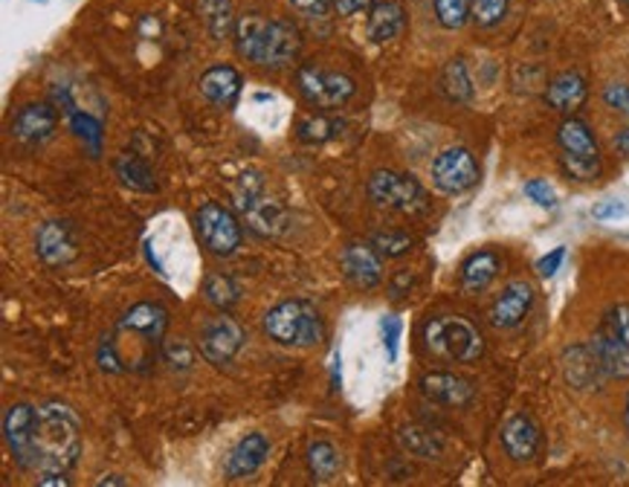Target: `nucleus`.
Returning <instances> with one entry per match:
<instances>
[{"instance_id": "1", "label": "nucleus", "mask_w": 629, "mask_h": 487, "mask_svg": "<svg viewBox=\"0 0 629 487\" xmlns=\"http://www.w3.org/2000/svg\"><path fill=\"white\" fill-rule=\"evenodd\" d=\"M3 438L23 470L68 473L82 456V421L68 404H12L3 415Z\"/></svg>"}, {"instance_id": "2", "label": "nucleus", "mask_w": 629, "mask_h": 487, "mask_svg": "<svg viewBox=\"0 0 629 487\" xmlns=\"http://www.w3.org/2000/svg\"><path fill=\"white\" fill-rule=\"evenodd\" d=\"M236 50L247 61L267 70H281L293 64L302 39L290 21H265L258 15H244L236 23Z\"/></svg>"}, {"instance_id": "3", "label": "nucleus", "mask_w": 629, "mask_h": 487, "mask_svg": "<svg viewBox=\"0 0 629 487\" xmlns=\"http://www.w3.org/2000/svg\"><path fill=\"white\" fill-rule=\"evenodd\" d=\"M265 334L288 349H311V345L322 343L326 325L311 302L290 299V302L276 304L274 311H267Z\"/></svg>"}, {"instance_id": "4", "label": "nucleus", "mask_w": 629, "mask_h": 487, "mask_svg": "<svg viewBox=\"0 0 629 487\" xmlns=\"http://www.w3.org/2000/svg\"><path fill=\"white\" fill-rule=\"evenodd\" d=\"M233 200H236V209L241 215V221L265 238H276L288 229V213L279 200H274L267 195V186L261 180V175L256 172H247V175L238 177L236 189H233Z\"/></svg>"}, {"instance_id": "5", "label": "nucleus", "mask_w": 629, "mask_h": 487, "mask_svg": "<svg viewBox=\"0 0 629 487\" xmlns=\"http://www.w3.org/2000/svg\"><path fill=\"white\" fill-rule=\"evenodd\" d=\"M424 343L430 354L450 363H473L485 354V340L478 328L464 317H435L426 322Z\"/></svg>"}, {"instance_id": "6", "label": "nucleus", "mask_w": 629, "mask_h": 487, "mask_svg": "<svg viewBox=\"0 0 629 487\" xmlns=\"http://www.w3.org/2000/svg\"><path fill=\"white\" fill-rule=\"evenodd\" d=\"M168 311L157 302H140L134 304L116 325V336L122 340H134V360L131 369H145L152 363V354L166 343Z\"/></svg>"}, {"instance_id": "7", "label": "nucleus", "mask_w": 629, "mask_h": 487, "mask_svg": "<svg viewBox=\"0 0 629 487\" xmlns=\"http://www.w3.org/2000/svg\"><path fill=\"white\" fill-rule=\"evenodd\" d=\"M369 198L380 209H392L401 215H421L430 209V195L421 183L412 175L392 172V168H380L369 177Z\"/></svg>"}, {"instance_id": "8", "label": "nucleus", "mask_w": 629, "mask_h": 487, "mask_svg": "<svg viewBox=\"0 0 629 487\" xmlns=\"http://www.w3.org/2000/svg\"><path fill=\"white\" fill-rule=\"evenodd\" d=\"M557 143L563 152V168L571 180H595L600 175V148L584 120L577 116L563 120L557 128Z\"/></svg>"}, {"instance_id": "9", "label": "nucleus", "mask_w": 629, "mask_h": 487, "mask_svg": "<svg viewBox=\"0 0 629 487\" xmlns=\"http://www.w3.org/2000/svg\"><path fill=\"white\" fill-rule=\"evenodd\" d=\"M609 377H629V304H615L589 340Z\"/></svg>"}, {"instance_id": "10", "label": "nucleus", "mask_w": 629, "mask_h": 487, "mask_svg": "<svg viewBox=\"0 0 629 487\" xmlns=\"http://www.w3.org/2000/svg\"><path fill=\"white\" fill-rule=\"evenodd\" d=\"M296 84H299V93L305 96V102L313 107H322V111L342 107L357 93V84L349 76L317 68V64H302L296 70Z\"/></svg>"}, {"instance_id": "11", "label": "nucleus", "mask_w": 629, "mask_h": 487, "mask_svg": "<svg viewBox=\"0 0 629 487\" xmlns=\"http://www.w3.org/2000/svg\"><path fill=\"white\" fill-rule=\"evenodd\" d=\"M195 229L206 250L213 252V256H220V259H227V256H233L241 247V224H238V218L229 213L227 206L215 204V200H209V204L197 209Z\"/></svg>"}, {"instance_id": "12", "label": "nucleus", "mask_w": 629, "mask_h": 487, "mask_svg": "<svg viewBox=\"0 0 629 487\" xmlns=\"http://www.w3.org/2000/svg\"><path fill=\"white\" fill-rule=\"evenodd\" d=\"M430 175H433V186L444 195H462V191L473 189L478 183V163L467 148L462 145H453V148H444L430 166Z\"/></svg>"}, {"instance_id": "13", "label": "nucleus", "mask_w": 629, "mask_h": 487, "mask_svg": "<svg viewBox=\"0 0 629 487\" xmlns=\"http://www.w3.org/2000/svg\"><path fill=\"white\" fill-rule=\"evenodd\" d=\"M244 340H247L244 328L227 311H220L218 317H213V320L200 328V354L209 363L224 365L241 351Z\"/></svg>"}, {"instance_id": "14", "label": "nucleus", "mask_w": 629, "mask_h": 487, "mask_svg": "<svg viewBox=\"0 0 629 487\" xmlns=\"http://www.w3.org/2000/svg\"><path fill=\"white\" fill-rule=\"evenodd\" d=\"M380 256L372 244H349L346 250L340 252L342 273L349 276V282L360 290H374L383 279V265H380Z\"/></svg>"}, {"instance_id": "15", "label": "nucleus", "mask_w": 629, "mask_h": 487, "mask_svg": "<svg viewBox=\"0 0 629 487\" xmlns=\"http://www.w3.org/2000/svg\"><path fill=\"white\" fill-rule=\"evenodd\" d=\"M534 304V288L528 282H511L491 304V325L499 331L523 325Z\"/></svg>"}, {"instance_id": "16", "label": "nucleus", "mask_w": 629, "mask_h": 487, "mask_svg": "<svg viewBox=\"0 0 629 487\" xmlns=\"http://www.w3.org/2000/svg\"><path fill=\"white\" fill-rule=\"evenodd\" d=\"M55 125H59L55 107L47 102H32V105H23L12 120V137L27 145H41L53 137Z\"/></svg>"}, {"instance_id": "17", "label": "nucleus", "mask_w": 629, "mask_h": 487, "mask_svg": "<svg viewBox=\"0 0 629 487\" xmlns=\"http://www.w3.org/2000/svg\"><path fill=\"white\" fill-rule=\"evenodd\" d=\"M35 250H39V256L47 261V265L53 267L70 265V261L76 259L79 241L73 227H70V221H47L44 227L39 229Z\"/></svg>"}, {"instance_id": "18", "label": "nucleus", "mask_w": 629, "mask_h": 487, "mask_svg": "<svg viewBox=\"0 0 629 487\" xmlns=\"http://www.w3.org/2000/svg\"><path fill=\"white\" fill-rule=\"evenodd\" d=\"M543 433H539L537 421L528 415H514L502 426V447L514 462H532L539 453Z\"/></svg>"}, {"instance_id": "19", "label": "nucleus", "mask_w": 629, "mask_h": 487, "mask_svg": "<svg viewBox=\"0 0 629 487\" xmlns=\"http://www.w3.org/2000/svg\"><path fill=\"white\" fill-rule=\"evenodd\" d=\"M421 392H424L433 404L439 406H467L476 395V388H473L471 381H464L458 374H450V372H430L421 377Z\"/></svg>"}, {"instance_id": "20", "label": "nucleus", "mask_w": 629, "mask_h": 487, "mask_svg": "<svg viewBox=\"0 0 629 487\" xmlns=\"http://www.w3.org/2000/svg\"><path fill=\"white\" fill-rule=\"evenodd\" d=\"M241 73L229 64H218L209 68L200 76V93L206 102H213L215 107H233L241 96Z\"/></svg>"}, {"instance_id": "21", "label": "nucleus", "mask_w": 629, "mask_h": 487, "mask_svg": "<svg viewBox=\"0 0 629 487\" xmlns=\"http://www.w3.org/2000/svg\"><path fill=\"white\" fill-rule=\"evenodd\" d=\"M586 96H589V84L575 70L554 76L546 87V105L557 114H575L577 107L586 102Z\"/></svg>"}, {"instance_id": "22", "label": "nucleus", "mask_w": 629, "mask_h": 487, "mask_svg": "<svg viewBox=\"0 0 629 487\" xmlns=\"http://www.w3.org/2000/svg\"><path fill=\"white\" fill-rule=\"evenodd\" d=\"M267 453H270V442L261 433H250L229 453L227 476L229 479H247V476H252L258 467L265 465Z\"/></svg>"}, {"instance_id": "23", "label": "nucleus", "mask_w": 629, "mask_h": 487, "mask_svg": "<svg viewBox=\"0 0 629 487\" xmlns=\"http://www.w3.org/2000/svg\"><path fill=\"white\" fill-rule=\"evenodd\" d=\"M563 369H566V381H569L575 388H591L598 386L604 377H609V374L604 372L600 360L595 358V351H591L589 343L566 351V363H563Z\"/></svg>"}, {"instance_id": "24", "label": "nucleus", "mask_w": 629, "mask_h": 487, "mask_svg": "<svg viewBox=\"0 0 629 487\" xmlns=\"http://www.w3.org/2000/svg\"><path fill=\"white\" fill-rule=\"evenodd\" d=\"M403 7L398 0H378L372 9H369V23H365V32L374 44H389L401 35L403 30Z\"/></svg>"}, {"instance_id": "25", "label": "nucleus", "mask_w": 629, "mask_h": 487, "mask_svg": "<svg viewBox=\"0 0 629 487\" xmlns=\"http://www.w3.org/2000/svg\"><path fill=\"white\" fill-rule=\"evenodd\" d=\"M502 259L493 250H478L473 252L471 259L462 265V290L464 293H482V290L491 288V282L499 276Z\"/></svg>"}, {"instance_id": "26", "label": "nucleus", "mask_w": 629, "mask_h": 487, "mask_svg": "<svg viewBox=\"0 0 629 487\" xmlns=\"http://www.w3.org/2000/svg\"><path fill=\"white\" fill-rule=\"evenodd\" d=\"M441 91L455 105H467L473 100V82L471 73H467V64L464 59H453L441 73Z\"/></svg>"}, {"instance_id": "27", "label": "nucleus", "mask_w": 629, "mask_h": 487, "mask_svg": "<svg viewBox=\"0 0 629 487\" xmlns=\"http://www.w3.org/2000/svg\"><path fill=\"white\" fill-rule=\"evenodd\" d=\"M116 177L134 191H157L154 172L148 168V163H143L134 154H122L120 160H116Z\"/></svg>"}, {"instance_id": "28", "label": "nucleus", "mask_w": 629, "mask_h": 487, "mask_svg": "<svg viewBox=\"0 0 629 487\" xmlns=\"http://www.w3.org/2000/svg\"><path fill=\"white\" fill-rule=\"evenodd\" d=\"M398 444H401L410 456L417 458H439L441 456V438L433 435L430 429L424 426H403L401 433H398Z\"/></svg>"}, {"instance_id": "29", "label": "nucleus", "mask_w": 629, "mask_h": 487, "mask_svg": "<svg viewBox=\"0 0 629 487\" xmlns=\"http://www.w3.org/2000/svg\"><path fill=\"white\" fill-rule=\"evenodd\" d=\"M308 470L317 481H331L340 470V453L331 442H313L308 447Z\"/></svg>"}, {"instance_id": "30", "label": "nucleus", "mask_w": 629, "mask_h": 487, "mask_svg": "<svg viewBox=\"0 0 629 487\" xmlns=\"http://www.w3.org/2000/svg\"><path fill=\"white\" fill-rule=\"evenodd\" d=\"M204 297H206V302L215 304L218 311H229V308L241 299V288H238L236 279H229V276L213 273V276H206Z\"/></svg>"}, {"instance_id": "31", "label": "nucleus", "mask_w": 629, "mask_h": 487, "mask_svg": "<svg viewBox=\"0 0 629 487\" xmlns=\"http://www.w3.org/2000/svg\"><path fill=\"white\" fill-rule=\"evenodd\" d=\"M433 9L444 30H462L473 18V0H433Z\"/></svg>"}, {"instance_id": "32", "label": "nucleus", "mask_w": 629, "mask_h": 487, "mask_svg": "<svg viewBox=\"0 0 629 487\" xmlns=\"http://www.w3.org/2000/svg\"><path fill=\"white\" fill-rule=\"evenodd\" d=\"M70 125L76 131V137L82 139L84 148L91 152V157H99L102 154V122L91 114H82V111H70Z\"/></svg>"}, {"instance_id": "33", "label": "nucleus", "mask_w": 629, "mask_h": 487, "mask_svg": "<svg viewBox=\"0 0 629 487\" xmlns=\"http://www.w3.org/2000/svg\"><path fill=\"white\" fill-rule=\"evenodd\" d=\"M200 12L215 39H224L233 30V3L229 0H200Z\"/></svg>"}, {"instance_id": "34", "label": "nucleus", "mask_w": 629, "mask_h": 487, "mask_svg": "<svg viewBox=\"0 0 629 487\" xmlns=\"http://www.w3.org/2000/svg\"><path fill=\"white\" fill-rule=\"evenodd\" d=\"M372 247L383 256V259H401L406 252L415 247L410 232H401V229H386V232H378L372 238Z\"/></svg>"}, {"instance_id": "35", "label": "nucleus", "mask_w": 629, "mask_h": 487, "mask_svg": "<svg viewBox=\"0 0 629 487\" xmlns=\"http://www.w3.org/2000/svg\"><path fill=\"white\" fill-rule=\"evenodd\" d=\"M337 131H340V125H337L334 120H328V116H305V120L299 122V128H296V137L308 145L328 143Z\"/></svg>"}, {"instance_id": "36", "label": "nucleus", "mask_w": 629, "mask_h": 487, "mask_svg": "<svg viewBox=\"0 0 629 487\" xmlns=\"http://www.w3.org/2000/svg\"><path fill=\"white\" fill-rule=\"evenodd\" d=\"M505 15H508V0H473V21L485 30L505 21Z\"/></svg>"}, {"instance_id": "37", "label": "nucleus", "mask_w": 629, "mask_h": 487, "mask_svg": "<svg viewBox=\"0 0 629 487\" xmlns=\"http://www.w3.org/2000/svg\"><path fill=\"white\" fill-rule=\"evenodd\" d=\"M163 360H166L172 369H192V360H195V351L189 349V343H183V340H166L163 343Z\"/></svg>"}, {"instance_id": "38", "label": "nucleus", "mask_w": 629, "mask_h": 487, "mask_svg": "<svg viewBox=\"0 0 629 487\" xmlns=\"http://www.w3.org/2000/svg\"><path fill=\"white\" fill-rule=\"evenodd\" d=\"M401 331H403V322L394 317V313H386L383 320H380V336H383V349H386L389 360H398V343H401Z\"/></svg>"}, {"instance_id": "39", "label": "nucleus", "mask_w": 629, "mask_h": 487, "mask_svg": "<svg viewBox=\"0 0 629 487\" xmlns=\"http://www.w3.org/2000/svg\"><path fill=\"white\" fill-rule=\"evenodd\" d=\"M525 195L543 209H554L557 206V195H554L551 183L548 180H528L525 183Z\"/></svg>"}, {"instance_id": "40", "label": "nucleus", "mask_w": 629, "mask_h": 487, "mask_svg": "<svg viewBox=\"0 0 629 487\" xmlns=\"http://www.w3.org/2000/svg\"><path fill=\"white\" fill-rule=\"evenodd\" d=\"M288 3L305 18H326L334 9V0H288Z\"/></svg>"}, {"instance_id": "41", "label": "nucleus", "mask_w": 629, "mask_h": 487, "mask_svg": "<svg viewBox=\"0 0 629 487\" xmlns=\"http://www.w3.org/2000/svg\"><path fill=\"white\" fill-rule=\"evenodd\" d=\"M604 102L609 107H615L618 114L629 116V87L627 84H609L607 91H604Z\"/></svg>"}, {"instance_id": "42", "label": "nucleus", "mask_w": 629, "mask_h": 487, "mask_svg": "<svg viewBox=\"0 0 629 487\" xmlns=\"http://www.w3.org/2000/svg\"><path fill=\"white\" fill-rule=\"evenodd\" d=\"M563 259H566V247H557V250H551L548 256H543V259L537 261V273L543 276V279H551V276L560 270Z\"/></svg>"}, {"instance_id": "43", "label": "nucleus", "mask_w": 629, "mask_h": 487, "mask_svg": "<svg viewBox=\"0 0 629 487\" xmlns=\"http://www.w3.org/2000/svg\"><path fill=\"white\" fill-rule=\"evenodd\" d=\"M591 215H595V221H618L627 215V206L618 204V200H604L591 209Z\"/></svg>"}, {"instance_id": "44", "label": "nucleus", "mask_w": 629, "mask_h": 487, "mask_svg": "<svg viewBox=\"0 0 629 487\" xmlns=\"http://www.w3.org/2000/svg\"><path fill=\"white\" fill-rule=\"evenodd\" d=\"M378 0H334V9L342 18L357 15V12H369Z\"/></svg>"}, {"instance_id": "45", "label": "nucleus", "mask_w": 629, "mask_h": 487, "mask_svg": "<svg viewBox=\"0 0 629 487\" xmlns=\"http://www.w3.org/2000/svg\"><path fill=\"white\" fill-rule=\"evenodd\" d=\"M412 282H415V279H412V273H406V270H403V273H398L392 279V284H389V293H392L394 299L406 297V293L412 290Z\"/></svg>"}, {"instance_id": "46", "label": "nucleus", "mask_w": 629, "mask_h": 487, "mask_svg": "<svg viewBox=\"0 0 629 487\" xmlns=\"http://www.w3.org/2000/svg\"><path fill=\"white\" fill-rule=\"evenodd\" d=\"M39 485H50V487H68L70 479L68 473H41Z\"/></svg>"}, {"instance_id": "47", "label": "nucleus", "mask_w": 629, "mask_h": 487, "mask_svg": "<svg viewBox=\"0 0 629 487\" xmlns=\"http://www.w3.org/2000/svg\"><path fill=\"white\" fill-rule=\"evenodd\" d=\"M612 145H615V152H618V154H629V128L618 131V137L612 139Z\"/></svg>"}, {"instance_id": "48", "label": "nucleus", "mask_w": 629, "mask_h": 487, "mask_svg": "<svg viewBox=\"0 0 629 487\" xmlns=\"http://www.w3.org/2000/svg\"><path fill=\"white\" fill-rule=\"evenodd\" d=\"M99 487H105V485H125V479L122 476H102V479L96 481Z\"/></svg>"}, {"instance_id": "49", "label": "nucleus", "mask_w": 629, "mask_h": 487, "mask_svg": "<svg viewBox=\"0 0 629 487\" xmlns=\"http://www.w3.org/2000/svg\"><path fill=\"white\" fill-rule=\"evenodd\" d=\"M623 418H627V429H629V401H627V415H623Z\"/></svg>"}, {"instance_id": "50", "label": "nucleus", "mask_w": 629, "mask_h": 487, "mask_svg": "<svg viewBox=\"0 0 629 487\" xmlns=\"http://www.w3.org/2000/svg\"><path fill=\"white\" fill-rule=\"evenodd\" d=\"M627 7H629V0H627Z\"/></svg>"}]
</instances>
